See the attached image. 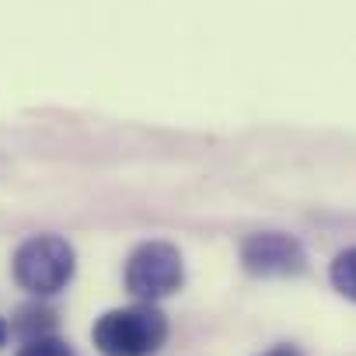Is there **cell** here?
Returning <instances> with one entry per match:
<instances>
[{"mask_svg": "<svg viewBox=\"0 0 356 356\" xmlns=\"http://www.w3.org/2000/svg\"><path fill=\"white\" fill-rule=\"evenodd\" d=\"M168 321L154 304L115 307L95 321V346L102 356H150L164 346Z\"/></svg>", "mask_w": 356, "mask_h": 356, "instance_id": "cell-1", "label": "cell"}, {"mask_svg": "<svg viewBox=\"0 0 356 356\" xmlns=\"http://www.w3.org/2000/svg\"><path fill=\"white\" fill-rule=\"evenodd\" d=\"M18 356H70V346L56 335H35V339H25Z\"/></svg>", "mask_w": 356, "mask_h": 356, "instance_id": "cell-6", "label": "cell"}, {"mask_svg": "<svg viewBox=\"0 0 356 356\" xmlns=\"http://www.w3.org/2000/svg\"><path fill=\"white\" fill-rule=\"evenodd\" d=\"M8 342V325H4V318H0V346Z\"/></svg>", "mask_w": 356, "mask_h": 356, "instance_id": "cell-8", "label": "cell"}, {"mask_svg": "<svg viewBox=\"0 0 356 356\" xmlns=\"http://www.w3.org/2000/svg\"><path fill=\"white\" fill-rule=\"evenodd\" d=\"M241 262L252 276H297L307 255L290 234H252L241 245Z\"/></svg>", "mask_w": 356, "mask_h": 356, "instance_id": "cell-4", "label": "cell"}, {"mask_svg": "<svg viewBox=\"0 0 356 356\" xmlns=\"http://www.w3.org/2000/svg\"><path fill=\"white\" fill-rule=\"evenodd\" d=\"M182 255L168 241H147L140 245L126 262V290L140 297L143 304H154L182 286Z\"/></svg>", "mask_w": 356, "mask_h": 356, "instance_id": "cell-3", "label": "cell"}, {"mask_svg": "<svg viewBox=\"0 0 356 356\" xmlns=\"http://www.w3.org/2000/svg\"><path fill=\"white\" fill-rule=\"evenodd\" d=\"M332 286L342 293V297H349V300H356V248H346V252H339L335 255V262H332Z\"/></svg>", "mask_w": 356, "mask_h": 356, "instance_id": "cell-5", "label": "cell"}, {"mask_svg": "<svg viewBox=\"0 0 356 356\" xmlns=\"http://www.w3.org/2000/svg\"><path fill=\"white\" fill-rule=\"evenodd\" d=\"M266 356H300V353L290 349V346H280V349H273V353H266Z\"/></svg>", "mask_w": 356, "mask_h": 356, "instance_id": "cell-7", "label": "cell"}, {"mask_svg": "<svg viewBox=\"0 0 356 356\" xmlns=\"http://www.w3.org/2000/svg\"><path fill=\"white\" fill-rule=\"evenodd\" d=\"M74 245L60 234H35L15 252V280L35 297L60 293L74 280Z\"/></svg>", "mask_w": 356, "mask_h": 356, "instance_id": "cell-2", "label": "cell"}]
</instances>
